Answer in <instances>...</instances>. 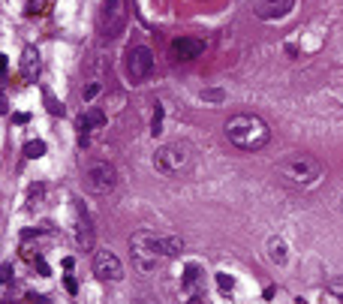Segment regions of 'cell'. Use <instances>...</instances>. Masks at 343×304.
Listing matches in <instances>:
<instances>
[{
	"instance_id": "1",
	"label": "cell",
	"mask_w": 343,
	"mask_h": 304,
	"mask_svg": "<svg viewBox=\"0 0 343 304\" xmlns=\"http://www.w3.org/2000/svg\"><path fill=\"white\" fill-rule=\"evenodd\" d=\"M226 139L232 148L238 151H247V154H256L262 151L268 142H271V127L259 118V115H250V112H241V115H232L223 127Z\"/></svg>"
},
{
	"instance_id": "2",
	"label": "cell",
	"mask_w": 343,
	"mask_h": 304,
	"mask_svg": "<svg viewBox=\"0 0 343 304\" xmlns=\"http://www.w3.org/2000/svg\"><path fill=\"white\" fill-rule=\"evenodd\" d=\"M130 253H133V268L139 274H154L169 256H166V247H163V238L151 229H136L130 235Z\"/></svg>"
},
{
	"instance_id": "3",
	"label": "cell",
	"mask_w": 343,
	"mask_h": 304,
	"mask_svg": "<svg viewBox=\"0 0 343 304\" xmlns=\"http://www.w3.org/2000/svg\"><path fill=\"white\" fill-rule=\"evenodd\" d=\"M325 175L322 160H316L313 154H292L280 163V178L292 187H316Z\"/></svg>"
},
{
	"instance_id": "4",
	"label": "cell",
	"mask_w": 343,
	"mask_h": 304,
	"mask_svg": "<svg viewBox=\"0 0 343 304\" xmlns=\"http://www.w3.org/2000/svg\"><path fill=\"white\" fill-rule=\"evenodd\" d=\"M190 166H193V148L187 142H169L154 154V169L166 178H178L190 172Z\"/></svg>"
},
{
	"instance_id": "5",
	"label": "cell",
	"mask_w": 343,
	"mask_h": 304,
	"mask_svg": "<svg viewBox=\"0 0 343 304\" xmlns=\"http://www.w3.org/2000/svg\"><path fill=\"white\" fill-rule=\"evenodd\" d=\"M81 184H84V193H90V196H108L118 187V169L105 160H93L84 169Z\"/></svg>"
},
{
	"instance_id": "6",
	"label": "cell",
	"mask_w": 343,
	"mask_h": 304,
	"mask_svg": "<svg viewBox=\"0 0 343 304\" xmlns=\"http://www.w3.org/2000/svg\"><path fill=\"white\" fill-rule=\"evenodd\" d=\"M127 75L133 84H142L154 75V51L148 45H133L127 51Z\"/></svg>"
},
{
	"instance_id": "7",
	"label": "cell",
	"mask_w": 343,
	"mask_h": 304,
	"mask_svg": "<svg viewBox=\"0 0 343 304\" xmlns=\"http://www.w3.org/2000/svg\"><path fill=\"white\" fill-rule=\"evenodd\" d=\"M127 18H130V12H127V0H105V3H102V12H99V27H102L105 36L115 39V36L124 33Z\"/></svg>"
},
{
	"instance_id": "8",
	"label": "cell",
	"mask_w": 343,
	"mask_h": 304,
	"mask_svg": "<svg viewBox=\"0 0 343 304\" xmlns=\"http://www.w3.org/2000/svg\"><path fill=\"white\" fill-rule=\"evenodd\" d=\"M93 274L102 283H121L124 280V265L111 250H93Z\"/></svg>"
},
{
	"instance_id": "9",
	"label": "cell",
	"mask_w": 343,
	"mask_h": 304,
	"mask_svg": "<svg viewBox=\"0 0 343 304\" xmlns=\"http://www.w3.org/2000/svg\"><path fill=\"white\" fill-rule=\"evenodd\" d=\"M208 51V42L202 36H175L169 42V54L172 60H196Z\"/></svg>"
},
{
	"instance_id": "10",
	"label": "cell",
	"mask_w": 343,
	"mask_h": 304,
	"mask_svg": "<svg viewBox=\"0 0 343 304\" xmlns=\"http://www.w3.org/2000/svg\"><path fill=\"white\" fill-rule=\"evenodd\" d=\"M295 6H298V0H256V3H253V12H256V18H262V21H280V18H286Z\"/></svg>"
},
{
	"instance_id": "11",
	"label": "cell",
	"mask_w": 343,
	"mask_h": 304,
	"mask_svg": "<svg viewBox=\"0 0 343 304\" xmlns=\"http://www.w3.org/2000/svg\"><path fill=\"white\" fill-rule=\"evenodd\" d=\"M72 235H75V247H78V250H93V226H90L87 211H81V208H75Z\"/></svg>"
},
{
	"instance_id": "12",
	"label": "cell",
	"mask_w": 343,
	"mask_h": 304,
	"mask_svg": "<svg viewBox=\"0 0 343 304\" xmlns=\"http://www.w3.org/2000/svg\"><path fill=\"white\" fill-rule=\"evenodd\" d=\"M39 72H42L39 51H36V48H24V51H21V75H24L27 81H36Z\"/></svg>"
},
{
	"instance_id": "13",
	"label": "cell",
	"mask_w": 343,
	"mask_h": 304,
	"mask_svg": "<svg viewBox=\"0 0 343 304\" xmlns=\"http://www.w3.org/2000/svg\"><path fill=\"white\" fill-rule=\"evenodd\" d=\"M199 277H202V268H199L196 262H190V265L184 268V277H181V289H184V292H190V295H196V283H199Z\"/></svg>"
},
{
	"instance_id": "14",
	"label": "cell",
	"mask_w": 343,
	"mask_h": 304,
	"mask_svg": "<svg viewBox=\"0 0 343 304\" xmlns=\"http://www.w3.org/2000/svg\"><path fill=\"white\" fill-rule=\"evenodd\" d=\"M268 259L274 265H283L286 262V244H283V238H268Z\"/></svg>"
},
{
	"instance_id": "15",
	"label": "cell",
	"mask_w": 343,
	"mask_h": 304,
	"mask_svg": "<svg viewBox=\"0 0 343 304\" xmlns=\"http://www.w3.org/2000/svg\"><path fill=\"white\" fill-rule=\"evenodd\" d=\"M42 154H45V142H39V139L24 142V157H27V160H39Z\"/></svg>"
},
{
	"instance_id": "16",
	"label": "cell",
	"mask_w": 343,
	"mask_h": 304,
	"mask_svg": "<svg viewBox=\"0 0 343 304\" xmlns=\"http://www.w3.org/2000/svg\"><path fill=\"white\" fill-rule=\"evenodd\" d=\"M163 247H166V256H178L181 247H184V241H181L178 235H166V238H163Z\"/></svg>"
},
{
	"instance_id": "17",
	"label": "cell",
	"mask_w": 343,
	"mask_h": 304,
	"mask_svg": "<svg viewBox=\"0 0 343 304\" xmlns=\"http://www.w3.org/2000/svg\"><path fill=\"white\" fill-rule=\"evenodd\" d=\"M99 90H102L99 81H87V84L81 87V99H84V103H93V99L99 96Z\"/></svg>"
},
{
	"instance_id": "18",
	"label": "cell",
	"mask_w": 343,
	"mask_h": 304,
	"mask_svg": "<svg viewBox=\"0 0 343 304\" xmlns=\"http://www.w3.org/2000/svg\"><path fill=\"white\" fill-rule=\"evenodd\" d=\"M202 99H205V103H223V99H226V90L208 87V90H202Z\"/></svg>"
},
{
	"instance_id": "19",
	"label": "cell",
	"mask_w": 343,
	"mask_h": 304,
	"mask_svg": "<svg viewBox=\"0 0 343 304\" xmlns=\"http://www.w3.org/2000/svg\"><path fill=\"white\" fill-rule=\"evenodd\" d=\"M160 133H163V106L157 103V112L151 118V136H160Z\"/></svg>"
},
{
	"instance_id": "20",
	"label": "cell",
	"mask_w": 343,
	"mask_h": 304,
	"mask_svg": "<svg viewBox=\"0 0 343 304\" xmlns=\"http://www.w3.org/2000/svg\"><path fill=\"white\" fill-rule=\"evenodd\" d=\"M217 289H220L223 295H229V292L235 289V280H232L229 274H217Z\"/></svg>"
},
{
	"instance_id": "21",
	"label": "cell",
	"mask_w": 343,
	"mask_h": 304,
	"mask_svg": "<svg viewBox=\"0 0 343 304\" xmlns=\"http://www.w3.org/2000/svg\"><path fill=\"white\" fill-rule=\"evenodd\" d=\"M328 295H331V298H337V301H343V277L328 280Z\"/></svg>"
},
{
	"instance_id": "22",
	"label": "cell",
	"mask_w": 343,
	"mask_h": 304,
	"mask_svg": "<svg viewBox=\"0 0 343 304\" xmlns=\"http://www.w3.org/2000/svg\"><path fill=\"white\" fill-rule=\"evenodd\" d=\"M66 292H69V295H75V292H78V283H75L72 277H66Z\"/></svg>"
},
{
	"instance_id": "23",
	"label": "cell",
	"mask_w": 343,
	"mask_h": 304,
	"mask_svg": "<svg viewBox=\"0 0 343 304\" xmlns=\"http://www.w3.org/2000/svg\"><path fill=\"white\" fill-rule=\"evenodd\" d=\"M133 304H157L154 298H148V295H139V298H133Z\"/></svg>"
},
{
	"instance_id": "24",
	"label": "cell",
	"mask_w": 343,
	"mask_h": 304,
	"mask_svg": "<svg viewBox=\"0 0 343 304\" xmlns=\"http://www.w3.org/2000/svg\"><path fill=\"white\" fill-rule=\"evenodd\" d=\"M187 304H205V298H202V295L196 292V295H190V298H187Z\"/></svg>"
}]
</instances>
